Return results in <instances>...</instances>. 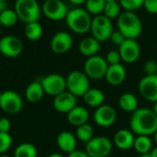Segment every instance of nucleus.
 Here are the masks:
<instances>
[{"label": "nucleus", "mask_w": 157, "mask_h": 157, "mask_svg": "<svg viewBox=\"0 0 157 157\" xmlns=\"http://www.w3.org/2000/svg\"><path fill=\"white\" fill-rule=\"evenodd\" d=\"M150 155L152 157H157V146L153 147L152 151L150 152Z\"/></svg>", "instance_id": "37998d69"}, {"label": "nucleus", "mask_w": 157, "mask_h": 157, "mask_svg": "<svg viewBox=\"0 0 157 157\" xmlns=\"http://www.w3.org/2000/svg\"><path fill=\"white\" fill-rule=\"evenodd\" d=\"M84 102L90 107L98 108L105 103V93L103 91L98 88H90L83 96Z\"/></svg>", "instance_id": "5701e85b"}, {"label": "nucleus", "mask_w": 157, "mask_h": 157, "mask_svg": "<svg viewBox=\"0 0 157 157\" xmlns=\"http://www.w3.org/2000/svg\"><path fill=\"white\" fill-rule=\"evenodd\" d=\"M138 99L132 93H124L119 98V106L121 110L128 113L135 112L138 107Z\"/></svg>", "instance_id": "393cba45"}, {"label": "nucleus", "mask_w": 157, "mask_h": 157, "mask_svg": "<svg viewBox=\"0 0 157 157\" xmlns=\"http://www.w3.org/2000/svg\"><path fill=\"white\" fill-rule=\"evenodd\" d=\"M93 119L98 126L101 128H109L116 122L117 112L113 106L104 104L96 108Z\"/></svg>", "instance_id": "ddd939ff"}, {"label": "nucleus", "mask_w": 157, "mask_h": 157, "mask_svg": "<svg viewBox=\"0 0 157 157\" xmlns=\"http://www.w3.org/2000/svg\"><path fill=\"white\" fill-rule=\"evenodd\" d=\"M73 46V37L67 31L56 32L51 40V49L54 54L67 53Z\"/></svg>", "instance_id": "dca6fc26"}, {"label": "nucleus", "mask_w": 157, "mask_h": 157, "mask_svg": "<svg viewBox=\"0 0 157 157\" xmlns=\"http://www.w3.org/2000/svg\"><path fill=\"white\" fill-rule=\"evenodd\" d=\"M7 9V5H6V2H2L0 1V13L4 12L5 10Z\"/></svg>", "instance_id": "a19ab883"}, {"label": "nucleus", "mask_w": 157, "mask_h": 157, "mask_svg": "<svg viewBox=\"0 0 157 157\" xmlns=\"http://www.w3.org/2000/svg\"><path fill=\"white\" fill-rule=\"evenodd\" d=\"M153 136H154V142H155V145L157 146V130L155 132V134H154Z\"/></svg>", "instance_id": "49530a36"}, {"label": "nucleus", "mask_w": 157, "mask_h": 157, "mask_svg": "<svg viewBox=\"0 0 157 157\" xmlns=\"http://www.w3.org/2000/svg\"><path fill=\"white\" fill-rule=\"evenodd\" d=\"M131 130L136 136H152L157 130V116L150 108H138L130 119Z\"/></svg>", "instance_id": "f257e3e1"}, {"label": "nucleus", "mask_w": 157, "mask_h": 157, "mask_svg": "<svg viewBox=\"0 0 157 157\" xmlns=\"http://www.w3.org/2000/svg\"><path fill=\"white\" fill-rule=\"evenodd\" d=\"M0 108L7 115H17L23 108V100L17 92L5 91L0 98Z\"/></svg>", "instance_id": "9d476101"}, {"label": "nucleus", "mask_w": 157, "mask_h": 157, "mask_svg": "<svg viewBox=\"0 0 157 157\" xmlns=\"http://www.w3.org/2000/svg\"><path fill=\"white\" fill-rule=\"evenodd\" d=\"M40 83L43 87L44 93L53 97L67 91L66 78L58 73H52L45 76L40 81Z\"/></svg>", "instance_id": "1a4fd4ad"}, {"label": "nucleus", "mask_w": 157, "mask_h": 157, "mask_svg": "<svg viewBox=\"0 0 157 157\" xmlns=\"http://www.w3.org/2000/svg\"><path fill=\"white\" fill-rule=\"evenodd\" d=\"M106 61L108 62L109 66L120 64L121 61V55H120L119 51H116V50L109 51L107 54V56H106Z\"/></svg>", "instance_id": "c9c22d12"}, {"label": "nucleus", "mask_w": 157, "mask_h": 157, "mask_svg": "<svg viewBox=\"0 0 157 157\" xmlns=\"http://www.w3.org/2000/svg\"><path fill=\"white\" fill-rule=\"evenodd\" d=\"M0 55H1V54H0Z\"/></svg>", "instance_id": "6e6d98bb"}, {"label": "nucleus", "mask_w": 157, "mask_h": 157, "mask_svg": "<svg viewBox=\"0 0 157 157\" xmlns=\"http://www.w3.org/2000/svg\"><path fill=\"white\" fill-rule=\"evenodd\" d=\"M12 145V137L9 133L0 132V155L7 152Z\"/></svg>", "instance_id": "72a5a7b5"}, {"label": "nucleus", "mask_w": 157, "mask_h": 157, "mask_svg": "<svg viewBox=\"0 0 157 157\" xmlns=\"http://www.w3.org/2000/svg\"><path fill=\"white\" fill-rule=\"evenodd\" d=\"M78 49H79V52L83 56L86 57H91V56H97L98 53L99 52L100 42H98L93 36L86 37L80 41Z\"/></svg>", "instance_id": "4be33fe9"}, {"label": "nucleus", "mask_w": 157, "mask_h": 157, "mask_svg": "<svg viewBox=\"0 0 157 157\" xmlns=\"http://www.w3.org/2000/svg\"><path fill=\"white\" fill-rule=\"evenodd\" d=\"M113 150V143L105 136L94 137L86 143L85 152L91 157H107Z\"/></svg>", "instance_id": "0eeeda50"}, {"label": "nucleus", "mask_w": 157, "mask_h": 157, "mask_svg": "<svg viewBox=\"0 0 157 157\" xmlns=\"http://www.w3.org/2000/svg\"><path fill=\"white\" fill-rule=\"evenodd\" d=\"M48 157H64L63 155H61V154H58V153H53V154H52V155H48Z\"/></svg>", "instance_id": "c03bdc74"}, {"label": "nucleus", "mask_w": 157, "mask_h": 157, "mask_svg": "<svg viewBox=\"0 0 157 157\" xmlns=\"http://www.w3.org/2000/svg\"><path fill=\"white\" fill-rule=\"evenodd\" d=\"M121 5L119 2H108L106 3L103 15H105L109 19H118L121 15Z\"/></svg>", "instance_id": "2f4dec72"}, {"label": "nucleus", "mask_w": 157, "mask_h": 157, "mask_svg": "<svg viewBox=\"0 0 157 157\" xmlns=\"http://www.w3.org/2000/svg\"><path fill=\"white\" fill-rule=\"evenodd\" d=\"M140 157H152V156H151V155H150V153H149V154H146V155H140Z\"/></svg>", "instance_id": "de8ad7c7"}, {"label": "nucleus", "mask_w": 157, "mask_h": 157, "mask_svg": "<svg viewBox=\"0 0 157 157\" xmlns=\"http://www.w3.org/2000/svg\"><path fill=\"white\" fill-rule=\"evenodd\" d=\"M144 0H119V3L125 11H132L139 9L144 6Z\"/></svg>", "instance_id": "473e14b6"}, {"label": "nucleus", "mask_w": 157, "mask_h": 157, "mask_svg": "<svg viewBox=\"0 0 157 157\" xmlns=\"http://www.w3.org/2000/svg\"><path fill=\"white\" fill-rule=\"evenodd\" d=\"M0 157H11L9 155H0Z\"/></svg>", "instance_id": "8fccbe9b"}, {"label": "nucleus", "mask_w": 157, "mask_h": 157, "mask_svg": "<svg viewBox=\"0 0 157 157\" xmlns=\"http://www.w3.org/2000/svg\"><path fill=\"white\" fill-rule=\"evenodd\" d=\"M89 119L88 110L81 105H76L67 114V121L75 127H79L81 125L86 124Z\"/></svg>", "instance_id": "412c9836"}, {"label": "nucleus", "mask_w": 157, "mask_h": 157, "mask_svg": "<svg viewBox=\"0 0 157 157\" xmlns=\"http://www.w3.org/2000/svg\"><path fill=\"white\" fill-rule=\"evenodd\" d=\"M156 50H157V48H156Z\"/></svg>", "instance_id": "5fc2aeb1"}, {"label": "nucleus", "mask_w": 157, "mask_h": 157, "mask_svg": "<svg viewBox=\"0 0 157 157\" xmlns=\"http://www.w3.org/2000/svg\"><path fill=\"white\" fill-rule=\"evenodd\" d=\"M109 64L106 58L100 56H94L87 57L84 64V72L86 75L92 80H100L105 78Z\"/></svg>", "instance_id": "6e6552de"}, {"label": "nucleus", "mask_w": 157, "mask_h": 157, "mask_svg": "<svg viewBox=\"0 0 157 157\" xmlns=\"http://www.w3.org/2000/svg\"><path fill=\"white\" fill-rule=\"evenodd\" d=\"M18 20V17L15 10L12 9H6L4 12L0 13V23L1 26L5 27H12L16 25V23Z\"/></svg>", "instance_id": "7c9ffc66"}, {"label": "nucleus", "mask_w": 157, "mask_h": 157, "mask_svg": "<svg viewBox=\"0 0 157 157\" xmlns=\"http://www.w3.org/2000/svg\"><path fill=\"white\" fill-rule=\"evenodd\" d=\"M118 30L126 39L136 40L143 32V22L139 16L132 11L121 12L117 19Z\"/></svg>", "instance_id": "f03ea898"}, {"label": "nucleus", "mask_w": 157, "mask_h": 157, "mask_svg": "<svg viewBox=\"0 0 157 157\" xmlns=\"http://www.w3.org/2000/svg\"><path fill=\"white\" fill-rule=\"evenodd\" d=\"M133 149L140 154V155L149 154L153 149V141L151 137L144 135L136 136L133 143Z\"/></svg>", "instance_id": "a878e982"}, {"label": "nucleus", "mask_w": 157, "mask_h": 157, "mask_svg": "<svg viewBox=\"0 0 157 157\" xmlns=\"http://www.w3.org/2000/svg\"><path fill=\"white\" fill-rule=\"evenodd\" d=\"M11 128V122L6 118H0V132L8 133Z\"/></svg>", "instance_id": "58836bf2"}, {"label": "nucleus", "mask_w": 157, "mask_h": 157, "mask_svg": "<svg viewBox=\"0 0 157 157\" xmlns=\"http://www.w3.org/2000/svg\"><path fill=\"white\" fill-rule=\"evenodd\" d=\"M0 26H1V23H0Z\"/></svg>", "instance_id": "864d4df0"}, {"label": "nucleus", "mask_w": 157, "mask_h": 157, "mask_svg": "<svg viewBox=\"0 0 157 157\" xmlns=\"http://www.w3.org/2000/svg\"><path fill=\"white\" fill-rule=\"evenodd\" d=\"M67 157H91L89 156L85 151H80V150H75V152L71 153L68 155Z\"/></svg>", "instance_id": "ea45409f"}, {"label": "nucleus", "mask_w": 157, "mask_h": 157, "mask_svg": "<svg viewBox=\"0 0 157 157\" xmlns=\"http://www.w3.org/2000/svg\"><path fill=\"white\" fill-rule=\"evenodd\" d=\"M75 135L76 139L79 140L80 142L87 143L89 141H91L94 138V130L91 125L86 123L77 127Z\"/></svg>", "instance_id": "c85d7f7f"}, {"label": "nucleus", "mask_w": 157, "mask_h": 157, "mask_svg": "<svg viewBox=\"0 0 157 157\" xmlns=\"http://www.w3.org/2000/svg\"><path fill=\"white\" fill-rule=\"evenodd\" d=\"M14 10L18 19L26 24L39 21L40 18V7L37 0H16Z\"/></svg>", "instance_id": "20e7f679"}, {"label": "nucleus", "mask_w": 157, "mask_h": 157, "mask_svg": "<svg viewBox=\"0 0 157 157\" xmlns=\"http://www.w3.org/2000/svg\"><path fill=\"white\" fill-rule=\"evenodd\" d=\"M152 110L154 111V113H155V114L157 116V102L154 103V106H153Z\"/></svg>", "instance_id": "a18cd8bd"}, {"label": "nucleus", "mask_w": 157, "mask_h": 157, "mask_svg": "<svg viewBox=\"0 0 157 157\" xmlns=\"http://www.w3.org/2000/svg\"><path fill=\"white\" fill-rule=\"evenodd\" d=\"M23 51V43L15 35H6L0 39V54L14 58L21 55Z\"/></svg>", "instance_id": "f8f14e48"}, {"label": "nucleus", "mask_w": 157, "mask_h": 157, "mask_svg": "<svg viewBox=\"0 0 157 157\" xmlns=\"http://www.w3.org/2000/svg\"><path fill=\"white\" fill-rule=\"evenodd\" d=\"M65 21L72 31L78 34H85L91 29L92 19L86 9L76 7L68 11Z\"/></svg>", "instance_id": "7ed1b4c3"}, {"label": "nucleus", "mask_w": 157, "mask_h": 157, "mask_svg": "<svg viewBox=\"0 0 157 157\" xmlns=\"http://www.w3.org/2000/svg\"><path fill=\"white\" fill-rule=\"evenodd\" d=\"M43 30L41 25L39 23V21H34L26 24L24 34L26 38L29 41H37L39 40L42 35Z\"/></svg>", "instance_id": "bb28decb"}, {"label": "nucleus", "mask_w": 157, "mask_h": 157, "mask_svg": "<svg viewBox=\"0 0 157 157\" xmlns=\"http://www.w3.org/2000/svg\"><path fill=\"white\" fill-rule=\"evenodd\" d=\"M77 139L75 134L70 131H62L58 134L56 143L58 147L64 153L68 155L76 150Z\"/></svg>", "instance_id": "aec40b11"}, {"label": "nucleus", "mask_w": 157, "mask_h": 157, "mask_svg": "<svg viewBox=\"0 0 157 157\" xmlns=\"http://www.w3.org/2000/svg\"><path fill=\"white\" fill-rule=\"evenodd\" d=\"M36 146L29 143H23L17 145L14 151V157H37Z\"/></svg>", "instance_id": "cd10ccee"}, {"label": "nucleus", "mask_w": 157, "mask_h": 157, "mask_svg": "<svg viewBox=\"0 0 157 157\" xmlns=\"http://www.w3.org/2000/svg\"><path fill=\"white\" fill-rule=\"evenodd\" d=\"M89 78L85 72L80 70H73L66 77L67 91L75 97H83L90 89Z\"/></svg>", "instance_id": "39448f33"}, {"label": "nucleus", "mask_w": 157, "mask_h": 157, "mask_svg": "<svg viewBox=\"0 0 157 157\" xmlns=\"http://www.w3.org/2000/svg\"><path fill=\"white\" fill-rule=\"evenodd\" d=\"M144 8L151 14H157V0H144Z\"/></svg>", "instance_id": "4c0bfd02"}, {"label": "nucleus", "mask_w": 157, "mask_h": 157, "mask_svg": "<svg viewBox=\"0 0 157 157\" xmlns=\"http://www.w3.org/2000/svg\"><path fill=\"white\" fill-rule=\"evenodd\" d=\"M90 31L92 36L100 43L109 40L112 32L114 31L111 19L103 14L96 16L92 19Z\"/></svg>", "instance_id": "423d86ee"}, {"label": "nucleus", "mask_w": 157, "mask_h": 157, "mask_svg": "<svg viewBox=\"0 0 157 157\" xmlns=\"http://www.w3.org/2000/svg\"><path fill=\"white\" fill-rule=\"evenodd\" d=\"M144 72L147 76L157 75V62L154 59L147 60L144 65Z\"/></svg>", "instance_id": "f704fd0d"}, {"label": "nucleus", "mask_w": 157, "mask_h": 157, "mask_svg": "<svg viewBox=\"0 0 157 157\" xmlns=\"http://www.w3.org/2000/svg\"><path fill=\"white\" fill-rule=\"evenodd\" d=\"M1 95H2V93L0 92V98H1Z\"/></svg>", "instance_id": "603ef678"}, {"label": "nucleus", "mask_w": 157, "mask_h": 157, "mask_svg": "<svg viewBox=\"0 0 157 157\" xmlns=\"http://www.w3.org/2000/svg\"><path fill=\"white\" fill-rule=\"evenodd\" d=\"M106 1V3H108V2H119V0H105Z\"/></svg>", "instance_id": "09e8293b"}, {"label": "nucleus", "mask_w": 157, "mask_h": 157, "mask_svg": "<svg viewBox=\"0 0 157 157\" xmlns=\"http://www.w3.org/2000/svg\"><path fill=\"white\" fill-rule=\"evenodd\" d=\"M45 93L40 81H32L29 83L25 90V98L32 104L40 102Z\"/></svg>", "instance_id": "b1692460"}, {"label": "nucleus", "mask_w": 157, "mask_h": 157, "mask_svg": "<svg viewBox=\"0 0 157 157\" xmlns=\"http://www.w3.org/2000/svg\"><path fill=\"white\" fill-rule=\"evenodd\" d=\"M41 10L46 18L54 21L65 19L69 11L67 6L62 0H46L42 5Z\"/></svg>", "instance_id": "9b49d317"}, {"label": "nucleus", "mask_w": 157, "mask_h": 157, "mask_svg": "<svg viewBox=\"0 0 157 157\" xmlns=\"http://www.w3.org/2000/svg\"><path fill=\"white\" fill-rule=\"evenodd\" d=\"M135 136L132 130L127 129L119 130L113 138V144L120 150L127 151L133 148Z\"/></svg>", "instance_id": "6ab92c4d"}, {"label": "nucleus", "mask_w": 157, "mask_h": 157, "mask_svg": "<svg viewBox=\"0 0 157 157\" xmlns=\"http://www.w3.org/2000/svg\"><path fill=\"white\" fill-rule=\"evenodd\" d=\"M106 6L105 0H87L86 2V10L91 15H101L103 14Z\"/></svg>", "instance_id": "c756f323"}, {"label": "nucleus", "mask_w": 157, "mask_h": 157, "mask_svg": "<svg viewBox=\"0 0 157 157\" xmlns=\"http://www.w3.org/2000/svg\"><path fill=\"white\" fill-rule=\"evenodd\" d=\"M52 105L57 112L67 115L77 105V97H75L68 91H65L53 98Z\"/></svg>", "instance_id": "f3484780"}, {"label": "nucleus", "mask_w": 157, "mask_h": 157, "mask_svg": "<svg viewBox=\"0 0 157 157\" xmlns=\"http://www.w3.org/2000/svg\"><path fill=\"white\" fill-rule=\"evenodd\" d=\"M69 1L75 5H82V4H86L87 0H69Z\"/></svg>", "instance_id": "79ce46f5"}, {"label": "nucleus", "mask_w": 157, "mask_h": 157, "mask_svg": "<svg viewBox=\"0 0 157 157\" xmlns=\"http://www.w3.org/2000/svg\"><path fill=\"white\" fill-rule=\"evenodd\" d=\"M119 53L123 62L127 64H132L136 62L141 55V47L136 40L126 39L120 46Z\"/></svg>", "instance_id": "2eb2a0df"}, {"label": "nucleus", "mask_w": 157, "mask_h": 157, "mask_svg": "<svg viewBox=\"0 0 157 157\" xmlns=\"http://www.w3.org/2000/svg\"><path fill=\"white\" fill-rule=\"evenodd\" d=\"M109 40H110L114 44L120 46V45L126 40V38H125V36L118 30V31H114L112 32V34H111Z\"/></svg>", "instance_id": "e433bc0d"}, {"label": "nucleus", "mask_w": 157, "mask_h": 157, "mask_svg": "<svg viewBox=\"0 0 157 157\" xmlns=\"http://www.w3.org/2000/svg\"><path fill=\"white\" fill-rule=\"evenodd\" d=\"M141 96L148 102H157V75H144L138 83Z\"/></svg>", "instance_id": "4468645a"}, {"label": "nucleus", "mask_w": 157, "mask_h": 157, "mask_svg": "<svg viewBox=\"0 0 157 157\" xmlns=\"http://www.w3.org/2000/svg\"><path fill=\"white\" fill-rule=\"evenodd\" d=\"M126 76H127L126 68L121 63H120V64L109 66L105 79L109 85L120 86L125 81Z\"/></svg>", "instance_id": "a211bd4d"}, {"label": "nucleus", "mask_w": 157, "mask_h": 157, "mask_svg": "<svg viewBox=\"0 0 157 157\" xmlns=\"http://www.w3.org/2000/svg\"><path fill=\"white\" fill-rule=\"evenodd\" d=\"M0 1H2V2H6V0H0Z\"/></svg>", "instance_id": "3c124183"}]
</instances>
